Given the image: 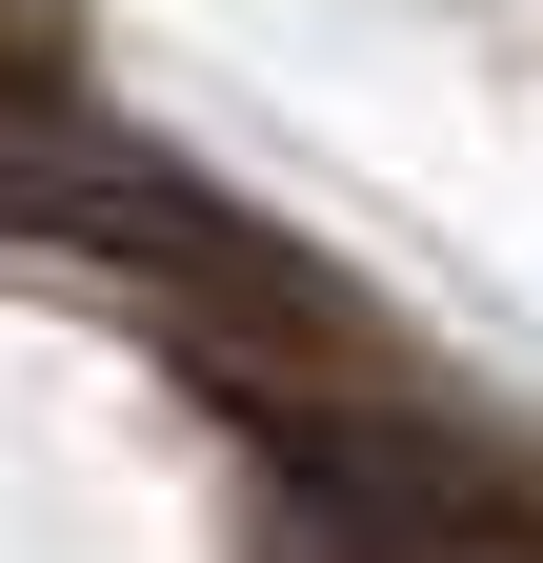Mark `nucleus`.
<instances>
[{"label":"nucleus","instance_id":"f03ea898","mask_svg":"<svg viewBox=\"0 0 543 563\" xmlns=\"http://www.w3.org/2000/svg\"><path fill=\"white\" fill-rule=\"evenodd\" d=\"M262 523L302 543H543V483L463 422H262Z\"/></svg>","mask_w":543,"mask_h":563},{"label":"nucleus","instance_id":"f257e3e1","mask_svg":"<svg viewBox=\"0 0 543 563\" xmlns=\"http://www.w3.org/2000/svg\"><path fill=\"white\" fill-rule=\"evenodd\" d=\"M0 222H21V242H81L121 282H181V302H282V322L322 302L282 222H242L222 181H181L162 141H121V121L41 101V81H0Z\"/></svg>","mask_w":543,"mask_h":563},{"label":"nucleus","instance_id":"7ed1b4c3","mask_svg":"<svg viewBox=\"0 0 543 563\" xmlns=\"http://www.w3.org/2000/svg\"><path fill=\"white\" fill-rule=\"evenodd\" d=\"M0 21H21V41H41V0H0Z\"/></svg>","mask_w":543,"mask_h":563}]
</instances>
